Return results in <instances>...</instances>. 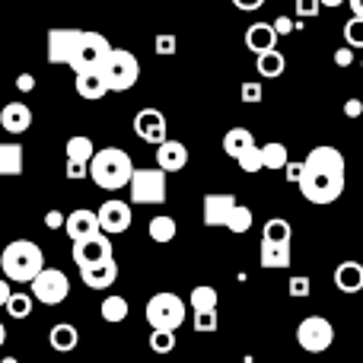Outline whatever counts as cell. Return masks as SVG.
Returning a JSON list of instances; mask_svg holds the SVG:
<instances>
[{
    "mask_svg": "<svg viewBox=\"0 0 363 363\" xmlns=\"http://www.w3.org/2000/svg\"><path fill=\"white\" fill-rule=\"evenodd\" d=\"M335 287L341 294H360L363 290V264L360 262H341L335 268Z\"/></svg>",
    "mask_w": 363,
    "mask_h": 363,
    "instance_id": "cell-20",
    "label": "cell"
},
{
    "mask_svg": "<svg viewBox=\"0 0 363 363\" xmlns=\"http://www.w3.org/2000/svg\"><path fill=\"white\" fill-rule=\"evenodd\" d=\"M0 271L10 284H32L45 271V255L32 239H13L0 255Z\"/></svg>",
    "mask_w": 363,
    "mask_h": 363,
    "instance_id": "cell-2",
    "label": "cell"
},
{
    "mask_svg": "<svg viewBox=\"0 0 363 363\" xmlns=\"http://www.w3.org/2000/svg\"><path fill=\"white\" fill-rule=\"evenodd\" d=\"M217 313H194V332H201V335H211V332H217Z\"/></svg>",
    "mask_w": 363,
    "mask_h": 363,
    "instance_id": "cell-40",
    "label": "cell"
},
{
    "mask_svg": "<svg viewBox=\"0 0 363 363\" xmlns=\"http://www.w3.org/2000/svg\"><path fill=\"white\" fill-rule=\"evenodd\" d=\"M108 55H112V42H108L102 32L83 29L77 55H74V61H70V70H77V74H83V70H99Z\"/></svg>",
    "mask_w": 363,
    "mask_h": 363,
    "instance_id": "cell-6",
    "label": "cell"
},
{
    "mask_svg": "<svg viewBox=\"0 0 363 363\" xmlns=\"http://www.w3.org/2000/svg\"><path fill=\"white\" fill-rule=\"evenodd\" d=\"M290 296H296V300H303V296H309V290H313V281H309L306 274H294L287 284Z\"/></svg>",
    "mask_w": 363,
    "mask_h": 363,
    "instance_id": "cell-39",
    "label": "cell"
},
{
    "mask_svg": "<svg viewBox=\"0 0 363 363\" xmlns=\"http://www.w3.org/2000/svg\"><path fill=\"white\" fill-rule=\"evenodd\" d=\"M335 64H338V67H351L354 64V48H347L345 45V48L335 51Z\"/></svg>",
    "mask_w": 363,
    "mask_h": 363,
    "instance_id": "cell-46",
    "label": "cell"
},
{
    "mask_svg": "<svg viewBox=\"0 0 363 363\" xmlns=\"http://www.w3.org/2000/svg\"><path fill=\"white\" fill-rule=\"evenodd\" d=\"M0 128L6 134H26L32 128V108L26 102H6L0 108Z\"/></svg>",
    "mask_w": 363,
    "mask_h": 363,
    "instance_id": "cell-16",
    "label": "cell"
},
{
    "mask_svg": "<svg viewBox=\"0 0 363 363\" xmlns=\"http://www.w3.org/2000/svg\"><path fill=\"white\" fill-rule=\"evenodd\" d=\"M131 201L134 204H163L166 201V172L160 166L138 169L131 179Z\"/></svg>",
    "mask_w": 363,
    "mask_h": 363,
    "instance_id": "cell-8",
    "label": "cell"
},
{
    "mask_svg": "<svg viewBox=\"0 0 363 363\" xmlns=\"http://www.w3.org/2000/svg\"><path fill=\"white\" fill-rule=\"evenodd\" d=\"M157 166L169 176V172H179L188 166V147L182 140H166L163 147H157Z\"/></svg>",
    "mask_w": 363,
    "mask_h": 363,
    "instance_id": "cell-18",
    "label": "cell"
},
{
    "mask_svg": "<svg viewBox=\"0 0 363 363\" xmlns=\"http://www.w3.org/2000/svg\"><path fill=\"white\" fill-rule=\"evenodd\" d=\"M4 341H6V325L0 322V347H4Z\"/></svg>",
    "mask_w": 363,
    "mask_h": 363,
    "instance_id": "cell-54",
    "label": "cell"
},
{
    "mask_svg": "<svg viewBox=\"0 0 363 363\" xmlns=\"http://www.w3.org/2000/svg\"><path fill=\"white\" fill-rule=\"evenodd\" d=\"M16 89H19V93H32V89H35V77H32V74H19L16 77Z\"/></svg>",
    "mask_w": 363,
    "mask_h": 363,
    "instance_id": "cell-48",
    "label": "cell"
},
{
    "mask_svg": "<svg viewBox=\"0 0 363 363\" xmlns=\"http://www.w3.org/2000/svg\"><path fill=\"white\" fill-rule=\"evenodd\" d=\"M262 157H264V169L271 172H281L290 166V157H287V147L277 144V140H271V144L262 147Z\"/></svg>",
    "mask_w": 363,
    "mask_h": 363,
    "instance_id": "cell-32",
    "label": "cell"
},
{
    "mask_svg": "<svg viewBox=\"0 0 363 363\" xmlns=\"http://www.w3.org/2000/svg\"><path fill=\"white\" fill-rule=\"evenodd\" d=\"M335 341V325L325 315H306V319L296 325V345L309 354H322L328 351Z\"/></svg>",
    "mask_w": 363,
    "mask_h": 363,
    "instance_id": "cell-7",
    "label": "cell"
},
{
    "mask_svg": "<svg viewBox=\"0 0 363 363\" xmlns=\"http://www.w3.org/2000/svg\"><path fill=\"white\" fill-rule=\"evenodd\" d=\"M74 86H77V96H83L86 102H99L108 96V86L99 70H83V74H77Z\"/></svg>",
    "mask_w": 363,
    "mask_h": 363,
    "instance_id": "cell-19",
    "label": "cell"
},
{
    "mask_svg": "<svg viewBox=\"0 0 363 363\" xmlns=\"http://www.w3.org/2000/svg\"><path fill=\"white\" fill-rule=\"evenodd\" d=\"M45 226H48V230H64V226H67V213L48 211V213H45Z\"/></svg>",
    "mask_w": 363,
    "mask_h": 363,
    "instance_id": "cell-43",
    "label": "cell"
},
{
    "mask_svg": "<svg viewBox=\"0 0 363 363\" xmlns=\"http://www.w3.org/2000/svg\"><path fill=\"white\" fill-rule=\"evenodd\" d=\"M258 262H262V268H290V262H294V252H290V245H268L262 242V252H258Z\"/></svg>",
    "mask_w": 363,
    "mask_h": 363,
    "instance_id": "cell-26",
    "label": "cell"
},
{
    "mask_svg": "<svg viewBox=\"0 0 363 363\" xmlns=\"http://www.w3.org/2000/svg\"><path fill=\"white\" fill-rule=\"evenodd\" d=\"M134 134H138L144 144H153V147H163L166 140V115L160 108H140L134 115Z\"/></svg>",
    "mask_w": 363,
    "mask_h": 363,
    "instance_id": "cell-13",
    "label": "cell"
},
{
    "mask_svg": "<svg viewBox=\"0 0 363 363\" xmlns=\"http://www.w3.org/2000/svg\"><path fill=\"white\" fill-rule=\"evenodd\" d=\"M83 284H86L89 290H108L115 281H118V262H106V264H96V268L89 271H80Z\"/></svg>",
    "mask_w": 363,
    "mask_h": 363,
    "instance_id": "cell-21",
    "label": "cell"
},
{
    "mask_svg": "<svg viewBox=\"0 0 363 363\" xmlns=\"http://www.w3.org/2000/svg\"><path fill=\"white\" fill-rule=\"evenodd\" d=\"M102 80H106L108 93H128L134 83L140 80V61L125 48H112L106 64L99 67Z\"/></svg>",
    "mask_w": 363,
    "mask_h": 363,
    "instance_id": "cell-5",
    "label": "cell"
},
{
    "mask_svg": "<svg viewBox=\"0 0 363 363\" xmlns=\"http://www.w3.org/2000/svg\"><path fill=\"white\" fill-rule=\"evenodd\" d=\"M255 70L264 77V80H277V77L287 70V57L281 55V51H268V55H258L255 57Z\"/></svg>",
    "mask_w": 363,
    "mask_h": 363,
    "instance_id": "cell-28",
    "label": "cell"
},
{
    "mask_svg": "<svg viewBox=\"0 0 363 363\" xmlns=\"http://www.w3.org/2000/svg\"><path fill=\"white\" fill-rule=\"evenodd\" d=\"M300 179H303V163H290L287 166V182H296V185H300Z\"/></svg>",
    "mask_w": 363,
    "mask_h": 363,
    "instance_id": "cell-51",
    "label": "cell"
},
{
    "mask_svg": "<svg viewBox=\"0 0 363 363\" xmlns=\"http://www.w3.org/2000/svg\"><path fill=\"white\" fill-rule=\"evenodd\" d=\"M147 233H150L153 242H172V239L179 236V223L169 217V213H160V217H153L150 223H147Z\"/></svg>",
    "mask_w": 363,
    "mask_h": 363,
    "instance_id": "cell-27",
    "label": "cell"
},
{
    "mask_svg": "<svg viewBox=\"0 0 363 363\" xmlns=\"http://www.w3.org/2000/svg\"><path fill=\"white\" fill-rule=\"evenodd\" d=\"M64 150H67V163H83V166H89L93 157L99 153L86 134H74V138H67V147H64Z\"/></svg>",
    "mask_w": 363,
    "mask_h": 363,
    "instance_id": "cell-25",
    "label": "cell"
},
{
    "mask_svg": "<svg viewBox=\"0 0 363 363\" xmlns=\"http://www.w3.org/2000/svg\"><path fill=\"white\" fill-rule=\"evenodd\" d=\"M341 4H347V0H322V6H328V10H338Z\"/></svg>",
    "mask_w": 363,
    "mask_h": 363,
    "instance_id": "cell-53",
    "label": "cell"
},
{
    "mask_svg": "<svg viewBox=\"0 0 363 363\" xmlns=\"http://www.w3.org/2000/svg\"><path fill=\"white\" fill-rule=\"evenodd\" d=\"M150 351L153 354H172L176 351V332H150Z\"/></svg>",
    "mask_w": 363,
    "mask_h": 363,
    "instance_id": "cell-36",
    "label": "cell"
},
{
    "mask_svg": "<svg viewBox=\"0 0 363 363\" xmlns=\"http://www.w3.org/2000/svg\"><path fill=\"white\" fill-rule=\"evenodd\" d=\"M99 230L106 236H118V233H128L134 223V213H131V204L121 198H112V201H102L99 211Z\"/></svg>",
    "mask_w": 363,
    "mask_h": 363,
    "instance_id": "cell-12",
    "label": "cell"
},
{
    "mask_svg": "<svg viewBox=\"0 0 363 363\" xmlns=\"http://www.w3.org/2000/svg\"><path fill=\"white\" fill-rule=\"evenodd\" d=\"M64 233H67L74 242H83V239L99 236V233H102V230H99V213H96V211H86V207H80V211H70Z\"/></svg>",
    "mask_w": 363,
    "mask_h": 363,
    "instance_id": "cell-14",
    "label": "cell"
},
{
    "mask_svg": "<svg viewBox=\"0 0 363 363\" xmlns=\"http://www.w3.org/2000/svg\"><path fill=\"white\" fill-rule=\"evenodd\" d=\"M16 294V290L10 287V281H6V277H0V306L6 309V303H10V296Z\"/></svg>",
    "mask_w": 363,
    "mask_h": 363,
    "instance_id": "cell-50",
    "label": "cell"
},
{
    "mask_svg": "<svg viewBox=\"0 0 363 363\" xmlns=\"http://www.w3.org/2000/svg\"><path fill=\"white\" fill-rule=\"evenodd\" d=\"M112 239L106 236V233H99V236L93 239H83V242H74V262L80 271H89L96 268V264H106L112 262Z\"/></svg>",
    "mask_w": 363,
    "mask_h": 363,
    "instance_id": "cell-11",
    "label": "cell"
},
{
    "mask_svg": "<svg viewBox=\"0 0 363 363\" xmlns=\"http://www.w3.org/2000/svg\"><path fill=\"white\" fill-rule=\"evenodd\" d=\"M345 115H347V118H360V115H363V102L360 99H347L345 102Z\"/></svg>",
    "mask_w": 363,
    "mask_h": 363,
    "instance_id": "cell-49",
    "label": "cell"
},
{
    "mask_svg": "<svg viewBox=\"0 0 363 363\" xmlns=\"http://www.w3.org/2000/svg\"><path fill=\"white\" fill-rule=\"evenodd\" d=\"M138 166L131 163V153L121 147H102L89 163V179L102 188V191H118V188L131 185Z\"/></svg>",
    "mask_w": 363,
    "mask_h": 363,
    "instance_id": "cell-3",
    "label": "cell"
},
{
    "mask_svg": "<svg viewBox=\"0 0 363 363\" xmlns=\"http://www.w3.org/2000/svg\"><path fill=\"white\" fill-rule=\"evenodd\" d=\"M277 32H274V23H252L249 29H245V48L255 51L258 55H268V51H274L277 45Z\"/></svg>",
    "mask_w": 363,
    "mask_h": 363,
    "instance_id": "cell-17",
    "label": "cell"
},
{
    "mask_svg": "<svg viewBox=\"0 0 363 363\" xmlns=\"http://www.w3.org/2000/svg\"><path fill=\"white\" fill-rule=\"evenodd\" d=\"M252 147H258V144L249 128H230V131L223 134V153L230 160H239L245 150H252Z\"/></svg>",
    "mask_w": 363,
    "mask_h": 363,
    "instance_id": "cell-22",
    "label": "cell"
},
{
    "mask_svg": "<svg viewBox=\"0 0 363 363\" xmlns=\"http://www.w3.org/2000/svg\"><path fill=\"white\" fill-rule=\"evenodd\" d=\"M294 29H296V23L290 16H277L274 19V32H277V35H290Z\"/></svg>",
    "mask_w": 363,
    "mask_h": 363,
    "instance_id": "cell-45",
    "label": "cell"
},
{
    "mask_svg": "<svg viewBox=\"0 0 363 363\" xmlns=\"http://www.w3.org/2000/svg\"><path fill=\"white\" fill-rule=\"evenodd\" d=\"M236 166L242 172H262L264 169V157H262V147H252V150H245L242 157L236 160Z\"/></svg>",
    "mask_w": 363,
    "mask_h": 363,
    "instance_id": "cell-35",
    "label": "cell"
},
{
    "mask_svg": "<svg viewBox=\"0 0 363 363\" xmlns=\"http://www.w3.org/2000/svg\"><path fill=\"white\" fill-rule=\"evenodd\" d=\"M345 45L347 48H354V51L363 48V19L354 16V19H347L345 23Z\"/></svg>",
    "mask_w": 363,
    "mask_h": 363,
    "instance_id": "cell-37",
    "label": "cell"
},
{
    "mask_svg": "<svg viewBox=\"0 0 363 363\" xmlns=\"http://www.w3.org/2000/svg\"><path fill=\"white\" fill-rule=\"evenodd\" d=\"M26 169V157H23V147L19 144H0V179H13V176H23Z\"/></svg>",
    "mask_w": 363,
    "mask_h": 363,
    "instance_id": "cell-23",
    "label": "cell"
},
{
    "mask_svg": "<svg viewBox=\"0 0 363 363\" xmlns=\"http://www.w3.org/2000/svg\"><path fill=\"white\" fill-rule=\"evenodd\" d=\"M233 6L242 10V13H255V10H262L264 6V0H233Z\"/></svg>",
    "mask_w": 363,
    "mask_h": 363,
    "instance_id": "cell-47",
    "label": "cell"
},
{
    "mask_svg": "<svg viewBox=\"0 0 363 363\" xmlns=\"http://www.w3.org/2000/svg\"><path fill=\"white\" fill-rule=\"evenodd\" d=\"M322 10V0H296V16L300 19H315Z\"/></svg>",
    "mask_w": 363,
    "mask_h": 363,
    "instance_id": "cell-42",
    "label": "cell"
},
{
    "mask_svg": "<svg viewBox=\"0 0 363 363\" xmlns=\"http://www.w3.org/2000/svg\"><path fill=\"white\" fill-rule=\"evenodd\" d=\"M4 363H16V357H6V360H4Z\"/></svg>",
    "mask_w": 363,
    "mask_h": 363,
    "instance_id": "cell-55",
    "label": "cell"
},
{
    "mask_svg": "<svg viewBox=\"0 0 363 363\" xmlns=\"http://www.w3.org/2000/svg\"><path fill=\"white\" fill-rule=\"evenodd\" d=\"M290 236H294V230H290V223L284 217H271L262 230V242L268 245H290Z\"/></svg>",
    "mask_w": 363,
    "mask_h": 363,
    "instance_id": "cell-30",
    "label": "cell"
},
{
    "mask_svg": "<svg viewBox=\"0 0 363 363\" xmlns=\"http://www.w3.org/2000/svg\"><path fill=\"white\" fill-rule=\"evenodd\" d=\"M176 48H179V42H176V35H169V32H163V35H157V42H153V51H157L160 57H169V55H176Z\"/></svg>",
    "mask_w": 363,
    "mask_h": 363,
    "instance_id": "cell-41",
    "label": "cell"
},
{
    "mask_svg": "<svg viewBox=\"0 0 363 363\" xmlns=\"http://www.w3.org/2000/svg\"><path fill=\"white\" fill-rule=\"evenodd\" d=\"M226 230L236 233V236H242V233L252 230V211L245 204H236V211L230 213V223H226Z\"/></svg>",
    "mask_w": 363,
    "mask_h": 363,
    "instance_id": "cell-33",
    "label": "cell"
},
{
    "mask_svg": "<svg viewBox=\"0 0 363 363\" xmlns=\"http://www.w3.org/2000/svg\"><path fill=\"white\" fill-rule=\"evenodd\" d=\"M32 303H35L32 294H13L10 303H6V313H10L13 319H26V315L32 313Z\"/></svg>",
    "mask_w": 363,
    "mask_h": 363,
    "instance_id": "cell-34",
    "label": "cell"
},
{
    "mask_svg": "<svg viewBox=\"0 0 363 363\" xmlns=\"http://www.w3.org/2000/svg\"><path fill=\"white\" fill-rule=\"evenodd\" d=\"M347 4H351L354 16H357V19H363V0H347Z\"/></svg>",
    "mask_w": 363,
    "mask_h": 363,
    "instance_id": "cell-52",
    "label": "cell"
},
{
    "mask_svg": "<svg viewBox=\"0 0 363 363\" xmlns=\"http://www.w3.org/2000/svg\"><path fill=\"white\" fill-rule=\"evenodd\" d=\"M300 191L309 204H335L345 191V153L338 147H313L303 160Z\"/></svg>",
    "mask_w": 363,
    "mask_h": 363,
    "instance_id": "cell-1",
    "label": "cell"
},
{
    "mask_svg": "<svg viewBox=\"0 0 363 363\" xmlns=\"http://www.w3.org/2000/svg\"><path fill=\"white\" fill-rule=\"evenodd\" d=\"M185 300L172 290H160L147 300V322H150L153 332H179V325H185Z\"/></svg>",
    "mask_w": 363,
    "mask_h": 363,
    "instance_id": "cell-4",
    "label": "cell"
},
{
    "mask_svg": "<svg viewBox=\"0 0 363 363\" xmlns=\"http://www.w3.org/2000/svg\"><path fill=\"white\" fill-rule=\"evenodd\" d=\"M80 35H83V29H48V35H45L48 64H70L74 61Z\"/></svg>",
    "mask_w": 363,
    "mask_h": 363,
    "instance_id": "cell-10",
    "label": "cell"
},
{
    "mask_svg": "<svg viewBox=\"0 0 363 363\" xmlns=\"http://www.w3.org/2000/svg\"><path fill=\"white\" fill-rule=\"evenodd\" d=\"M217 290L211 287V284H201V287L191 290V296H188V303H191V313H217Z\"/></svg>",
    "mask_w": 363,
    "mask_h": 363,
    "instance_id": "cell-31",
    "label": "cell"
},
{
    "mask_svg": "<svg viewBox=\"0 0 363 363\" xmlns=\"http://www.w3.org/2000/svg\"><path fill=\"white\" fill-rule=\"evenodd\" d=\"M99 313H102V319H106L108 325H118V322L128 319V313H131V303H128L125 296L112 294V296H106V300H102Z\"/></svg>",
    "mask_w": 363,
    "mask_h": 363,
    "instance_id": "cell-29",
    "label": "cell"
},
{
    "mask_svg": "<svg viewBox=\"0 0 363 363\" xmlns=\"http://www.w3.org/2000/svg\"><path fill=\"white\" fill-rule=\"evenodd\" d=\"M29 287H32V296L38 303H45V306H61L70 294V281L61 268H45Z\"/></svg>",
    "mask_w": 363,
    "mask_h": 363,
    "instance_id": "cell-9",
    "label": "cell"
},
{
    "mask_svg": "<svg viewBox=\"0 0 363 363\" xmlns=\"http://www.w3.org/2000/svg\"><path fill=\"white\" fill-rule=\"evenodd\" d=\"M262 83H255V80H245L242 83V86H239V99H242L245 102V106H258V102H262Z\"/></svg>",
    "mask_w": 363,
    "mask_h": 363,
    "instance_id": "cell-38",
    "label": "cell"
},
{
    "mask_svg": "<svg viewBox=\"0 0 363 363\" xmlns=\"http://www.w3.org/2000/svg\"><path fill=\"white\" fill-rule=\"evenodd\" d=\"M48 341L57 354H70L77 345H80V332H77V325H70V322H57V325L48 332Z\"/></svg>",
    "mask_w": 363,
    "mask_h": 363,
    "instance_id": "cell-24",
    "label": "cell"
},
{
    "mask_svg": "<svg viewBox=\"0 0 363 363\" xmlns=\"http://www.w3.org/2000/svg\"><path fill=\"white\" fill-rule=\"evenodd\" d=\"M233 211H236L233 194H204V226H226Z\"/></svg>",
    "mask_w": 363,
    "mask_h": 363,
    "instance_id": "cell-15",
    "label": "cell"
},
{
    "mask_svg": "<svg viewBox=\"0 0 363 363\" xmlns=\"http://www.w3.org/2000/svg\"><path fill=\"white\" fill-rule=\"evenodd\" d=\"M67 179H70V182L89 179V166H83V163H67Z\"/></svg>",
    "mask_w": 363,
    "mask_h": 363,
    "instance_id": "cell-44",
    "label": "cell"
}]
</instances>
